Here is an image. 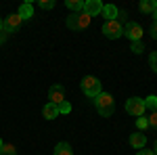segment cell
Here are the masks:
<instances>
[{
    "label": "cell",
    "instance_id": "obj_15",
    "mask_svg": "<svg viewBox=\"0 0 157 155\" xmlns=\"http://www.w3.org/2000/svg\"><path fill=\"white\" fill-rule=\"evenodd\" d=\"M84 2L86 0H65V6L71 13H80V11H84Z\"/></svg>",
    "mask_w": 157,
    "mask_h": 155
},
{
    "label": "cell",
    "instance_id": "obj_30",
    "mask_svg": "<svg viewBox=\"0 0 157 155\" xmlns=\"http://www.w3.org/2000/svg\"><path fill=\"white\" fill-rule=\"evenodd\" d=\"M0 32H2V19H0Z\"/></svg>",
    "mask_w": 157,
    "mask_h": 155
},
{
    "label": "cell",
    "instance_id": "obj_25",
    "mask_svg": "<svg viewBox=\"0 0 157 155\" xmlns=\"http://www.w3.org/2000/svg\"><path fill=\"white\" fill-rule=\"evenodd\" d=\"M151 38L157 40V21H153V25H151Z\"/></svg>",
    "mask_w": 157,
    "mask_h": 155
},
{
    "label": "cell",
    "instance_id": "obj_29",
    "mask_svg": "<svg viewBox=\"0 0 157 155\" xmlns=\"http://www.w3.org/2000/svg\"><path fill=\"white\" fill-rule=\"evenodd\" d=\"M153 21H157V9H155V13H153Z\"/></svg>",
    "mask_w": 157,
    "mask_h": 155
},
{
    "label": "cell",
    "instance_id": "obj_16",
    "mask_svg": "<svg viewBox=\"0 0 157 155\" xmlns=\"http://www.w3.org/2000/svg\"><path fill=\"white\" fill-rule=\"evenodd\" d=\"M55 155H73V151H71V145L69 143H59L57 147H55Z\"/></svg>",
    "mask_w": 157,
    "mask_h": 155
},
{
    "label": "cell",
    "instance_id": "obj_21",
    "mask_svg": "<svg viewBox=\"0 0 157 155\" xmlns=\"http://www.w3.org/2000/svg\"><path fill=\"white\" fill-rule=\"evenodd\" d=\"M147 122H149V128L157 130V111H151V115L147 118Z\"/></svg>",
    "mask_w": 157,
    "mask_h": 155
},
{
    "label": "cell",
    "instance_id": "obj_14",
    "mask_svg": "<svg viewBox=\"0 0 157 155\" xmlns=\"http://www.w3.org/2000/svg\"><path fill=\"white\" fill-rule=\"evenodd\" d=\"M138 9H140L143 13H147V15H153L155 9H157V2L155 0H143V2L138 4Z\"/></svg>",
    "mask_w": 157,
    "mask_h": 155
},
{
    "label": "cell",
    "instance_id": "obj_24",
    "mask_svg": "<svg viewBox=\"0 0 157 155\" xmlns=\"http://www.w3.org/2000/svg\"><path fill=\"white\" fill-rule=\"evenodd\" d=\"M149 65H151V69L157 73V50H155V52H151V57H149Z\"/></svg>",
    "mask_w": 157,
    "mask_h": 155
},
{
    "label": "cell",
    "instance_id": "obj_13",
    "mask_svg": "<svg viewBox=\"0 0 157 155\" xmlns=\"http://www.w3.org/2000/svg\"><path fill=\"white\" fill-rule=\"evenodd\" d=\"M17 15H19L21 19H32V17H34V6H32L29 2H23V4L19 6Z\"/></svg>",
    "mask_w": 157,
    "mask_h": 155
},
{
    "label": "cell",
    "instance_id": "obj_19",
    "mask_svg": "<svg viewBox=\"0 0 157 155\" xmlns=\"http://www.w3.org/2000/svg\"><path fill=\"white\" fill-rule=\"evenodd\" d=\"M130 50H132L134 55H140V52L145 50V44H143V40H138V42H132V44H130Z\"/></svg>",
    "mask_w": 157,
    "mask_h": 155
},
{
    "label": "cell",
    "instance_id": "obj_22",
    "mask_svg": "<svg viewBox=\"0 0 157 155\" xmlns=\"http://www.w3.org/2000/svg\"><path fill=\"white\" fill-rule=\"evenodd\" d=\"M69 111H71V105H69L67 101H63V103L59 105V115H67Z\"/></svg>",
    "mask_w": 157,
    "mask_h": 155
},
{
    "label": "cell",
    "instance_id": "obj_31",
    "mask_svg": "<svg viewBox=\"0 0 157 155\" xmlns=\"http://www.w3.org/2000/svg\"><path fill=\"white\" fill-rule=\"evenodd\" d=\"M2 145H4V143H2V141H0V147H2Z\"/></svg>",
    "mask_w": 157,
    "mask_h": 155
},
{
    "label": "cell",
    "instance_id": "obj_3",
    "mask_svg": "<svg viewBox=\"0 0 157 155\" xmlns=\"http://www.w3.org/2000/svg\"><path fill=\"white\" fill-rule=\"evenodd\" d=\"M90 17L88 15H84V13H71L69 17H67V27L69 29H73V32H78V29H84V27H88L90 25Z\"/></svg>",
    "mask_w": 157,
    "mask_h": 155
},
{
    "label": "cell",
    "instance_id": "obj_2",
    "mask_svg": "<svg viewBox=\"0 0 157 155\" xmlns=\"http://www.w3.org/2000/svg\"><path fill=\"white\" fill-rule=\"evenodd\" d=\"M82 90H84V95L88 99H97L101 92H103V84L98 78L94 76H84V80H82Z\"/></svg>",
    "mask_w": 157,
    "mask_h": 155
},
{
    "label": "cell",
    "instance_id": "obj_27",
    "mask_svg": "<svg viewBox=\"0 0 157 155\" xmlns=\"http://www.w3.org/2000/svg\"><path fill=\"white\" fill-rule=\"evenodd\" d=\"M136 155H155V153H153V151H138Z\"/></svg>",
    "mask_w": 157,
    "mask_h": 155
},
{
    "label": "cell",
    "instance_id": "obj_1",
    "mask_svg": "<svg viewBox=\"0 0 157 155\" xmlns=\"http://www.w3.org/2000/svg\"><path fill=\"white\" fill-rule=\"evenodd\" d=\"M94 105H97V111L103 115V118H111L113 111H115V101L109 92H101V95L94 99Z\"/></svg>",
    "mask_w": 157,
    "mask_h": 155
},
{
    "label": "cell",
    "instance_id": "obj_8",
    "mask_svg": "<svg viewBox=\"0 0 157 155\" xmlns=\"http://www.w3.org/2000/svg\"><path fill=\"white\" fill-rule=\"evenodd\" d=\"M21 21H23V19H21L17 13L9 15L6 19H2V32L11 34V32H15V29H19V27H21Z\"/></svg>",
    "mask_w": 157,
    "mask_h": 155
},
{
    "label": "cell",
    "instance_id": "obj_28",
    "mask_svg": "<svg viewBox=\"0 0 157 155\" xmlns=\"http://www.w3.org/2000/svg\"><path fill=\"white\" fill-rule=\"evenodd\" d=\"M153 153L157 155V141H155V145H153Z\"/></svg>",
    "mask_w": 157,
    "mask_h": 155
},
{
    "label": "cell",
    "instance_id": "obj_7",
    "mask_svg": "<svg viewBox=\"0 0 157 155\" xmlns=\"http://www.w3.org/2000/svg\"><path fill=\"white\" fill-rule=\"evenodd\" d=\"M63 101H65V90H63V86H61V84H52L50 90H48V103H52V105L59 107Z\"/></svg>",
    "mask_w": 157,
    "mask_h": 155
},
{
    "label": "cell",
    "instance_id": "obj_6",
    "mask_svg": "<svg viewBox=\"0 0 157 155\" xmlns=\"http://www.w3.org/2000/svg\"><path fill=\"white\" fill-rule=\"evenodd\" d=\"M124 36L130 38V42H138V40H143V27L134 21H128L124 25Z\"/></svg>",
    "mask_w": 157,
    "mask_h": 155
},
{
    "label": "cell",
    "instance_id": "obj_17",
    "mask_svg": "<svg viewBox=\"0 0 157 155\" xmlns=\"http://www.w3.org/2000/svg\"><path fill=\"white\" fill-rule=\"evenodd\" d=\"M145 109H151V111H157V96L149 95L145 99Z\"/></svg>",
    "mask_w": 157,
    "mask_h": 155
},
{
    "label": "cell",
    "instance_id": "obj_20",
    "mask_svg": "<svg viewBox=\"0 0 157 155\" xmlns=\"http://www.w3.org/2000/svg\"><path fill=\"white\" fill-rule=\"evenodd\" d=\"M38 6L44 9V11H50V9H55V0H40Z\"/></svg>",
    "mask_w": 157,
    "mask_h": 155
},
{
    "label": "cell",
    "instance_id": "obj_23",
    "mask_svg": "<svg viewBox=\"0 0 157 155\" xmlns=\"http://www.w3.org/2000/svg\"><path fill=\"white\" fill-rule=\"evenodd\" d=\"M136 126H138V132H143L149 128V122H147V118H138L136 119Z\"/></svg>",
    "mask_w": 157,
    "mask_h": 155
},
{
    "label": "cell",
    "instance_id": "obj_18",
    "mask_svg": "<svg viewBox=\"0 0 157 155\" xmlns=\"http://www.w3.org/2000/svg\"><path fill=\"white\" fill-rule=\"evenodd\" d=\"M0 155H17V147H15V145L4 143L2 147H0Z\"/></svg>",
    "mask_w": 157,
    "mask_h": 155
},
{
    "label": "cell",
    "instance_id": "obj_4",
    "mask_svg": "<svg viewBox=\"0 0 157 155\" xmlns=\"http://www.w3.org/2000/svg\"><path fill=\"white\" fill-rule=\"evenodd\" d=\"M126 113H130L134 118H143V113H145V99H140V96L128 99L126 101Z\"/></svg>",
    "mask_w": 157,
    "mask_h": 155
},
{
    "label": "cell",
    "instance_id": "obj_11",
    "mask_svg": "<svg viewBox=\"0 0 157 155\" xmlns=\"http://www.w3.org/2000/svg\"><path fill=\"white\" fill-rule=\"evenodd\" d=\"M101 15H103V17L107 19V21H113V19H115V17L120 15V11H117V6H115V4H105Z\"/></svg>",
    "mask_w": 157,
    "mask_h": 155
},
{
    "label": "cell",
    "instance_id": "obj_10",
    "mask_svg": "<svg viewBox=\"0 0 157 155\" xmlns=\"http://www.w3.org/2000/svg\"><path fill=\"white\" fill-rule=\"evenodd\" d=\"M130 145H132L134 149H143L147 145V136L143 132H134V134H130Z\"/></svg>",
    "mask_w": 157,
    "mask_h": 155
},
{
    "label": "cell",
    "instance_id": "obj_12",
    "mask_svg": "<svg viewBox=\"0 0 157 155\" xmlns=\"http://www.w3.org/2000/svg\"><path fill=\"white\" fill-rule=\"evenodd\" d=\"M42 115H44L46 119L59 118V107H57V105H52V103H46V105H44V109H42Z\"/></svg>",
    "mask_w": 157,
    "mask_h": 155
},
{
    "label": "cell",
    "instance_id": "obj_9",
    "mask_svg": "<svg viewBox=\"0 0 157 155\" xmlns=\"http://www.w3.org/2000/svg\"><path fill=\"white\" fill-rule=\"evenodd\" d=\"M103 6H105V4H103L101 0H86V2H84V11H82V13L88 15V17L92 19V17H97V15L103 13Z\"/></svg>",
    "mask_w": 157,
    "mask_h": 155
},
{
    "label": "cell",
    "instance_id": "obj_26",
    "mask_svg": "<svg viewBox=\"0 0 157 155\" xmlns=\"http://www.w3.org/2000/svg\"><path fill=\"white\" fill-rule=\"evenodd\" d=\"M6 42V32H0V44H4Z\"/></svg>",
    "mask_w": 157,
    "mask_h": 155
},
{
    "label": "cell",
    "instance_id": "obj_5",
    "mask_svg": "<svg viewBox=\"0 0 157 155\" xmlns=\"http://www.w3.org/2000/svg\"><path fill=\"white\" fill-rule=\"evenodd\" d=\"M103 34H105L109 40H117L120 36H124V25H121L117 19L105 21V23H103Z\"/></svg>",
    "mask_w": 157,
    "mask_h": 155
}]
</instances>
